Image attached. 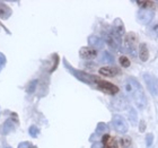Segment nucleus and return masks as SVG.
<instances>
[{
	"label": "nucleus",
	"mask_w": 158,
	"mask_h": 148,
	"mask_svg": "<svg viewBox=\"0 0 158 148\" xmlns=\"http://www.w3.org/2000/svg\"><path fill=\"white\" fill-rule=\"evenodd\" d=\"M112 33L115 36H118V39H121L122 35L124 34V26H123V23L120 19H115V22H114V27H113Z\"/></svg>",
	"instance_id": "8"
},
{
	"label": "nucleus",
	"mask_w": 158,
	"mask_h": 148,
	"mask_svg": "<svg viewBox=\"0 0 158 148\" xmlns=\"http://www.w3.org/2000/svg\"><path fill=\"white\" fill-rule=\"evenodd\" d=\"M139 58L142 60V61H147L149 58V50L147 48L146 44H141L140 48H139Z\"/></svg>",
	"instance_id": "11"
},
{
	"label": "nucleus",
	"mask_w": 158,
	"mask_h": 148,
	"mask_svg": "<svg viewBox=\"0 0 158 148\" xmlns=\"http://www.w3.org/2000/svg\"><path fill=\"white\" fill-rule=\"evenodd\" d=\"M33 146H32V144L28 142H22V144H19V146H18V148H32Z\"/></svg>",
	"instance_id": "23"
},
{
	"label": "nucleus",
	"mask_w": 158,
	"mask_h": 148,
	"mask_svg": "<svg viewBox=\"0 0 158 148\" xmlns=\"http://www.w3.org/2000/svg\"><path fill=\"white\" fill-rule=\"evenodd\" d=\"M36 86H37V80H31V82L27 84L26 92L28 93V94L34 93L35 92V89H36Z\"/></svg>",
	"instance_id": "15"
},
{
	"label": "nucleus",
	"mask_w": 158,
	"mask_h": 148,
	"mask_svg": "<svg viewBox=\"0 0 158 148\" xmlns=\"http://www.w3.org/2000/svg\"><path fill=\"white\" fill-rule=\"evenodd\" d=\"M11 10L8 6H6L5 3H0V18L1 19H7L10 16Z\"/></svg>",
	"instance_id": "12"
},
{
	"label": "nucleus",
	"mask_w": 158,
	"mask_h": 148,
	"mask_svg": "<svg viewBox=\"0 0 158 148\" xmlns=\"http://www.w3.org/2000/svg\"><path fill=\"white\" fill-rule=\"evenodd\" d=\"M106 125L105 123H99L98 127H97V132H104L106 131Z\"/></svg>",
	"instance_id": "22"
},
{
	"label": "nucleus",
	"mask_w": 158,
	"mask_h": 148,
	"mask_svg": "<svg viewBox=\"0 0 158 148\" xmlns=\"http://www.w3.org/2000/svg\"><path fill=\"white\" fill-rule=\"evenodd\" d=\"M99 74L104 77H114L118 74V69L115 67H103L99 69Z\"/></svg>",
	"instance_id": "9"
},
{
	"label": "nucleus",
	"mask_w": 158,
	"mask_h": 148,
	"mask_svg": "<svg viewBox=\"0 0 158 148\" xmlns=\"http://www.w3.org/2000/svg\"><path fill=\"white\" fill-rule=\"evenodd\" d=\"M112 125L118 133H125L128 131L129 125L125 121V119L121 115H114L112 118Z\"/></svg>",
	"instance_id": "3"
},
{
	"label": "nucleus",
	"mask_w": 158,
	"mask_h": 148,
	"mask_svg": "<svg viewBox=\"0 0 158 148\" xmlns=\"http://www.w3.org/2000/svg\"><path fill=\"white\" fill-rule=\"evenodd\" d=\"M79 54H80L82 59L93 60L97 57V51H96L95 48H92V46H84V48L80 49Z\"/></svg>",
	"instance_id": "6"
},
{
	"label": "nucleus",
	"mask_w": 158,
	"mask_h": 148,
	"mask_svg": "<svg viewBox=\"0 0 158 148\" xmlns=\"http://www.w3.org/2000/svg\"><path fill=\"white\" fill-rule=\"evenodd\" d=\"M152 142H154V135H152V133H148L147 137H146V144H147V147H152Z\"/></svg>",
	"instance_id": "20"
},
{
	"label": "nucleus",
	"mask_w": 158,
	"mask_h": 148,
	"mask_svg": "<svg viewBox=\"0 0 158 148\" xmlns=\"http://www.w3.org/2000/svg\"><path fill=\"white\" fill-rule=\"evenodd\" d=\"M138 5L141 7L142 9L150 10V8H154L155 2H152V1H138Z\"/></svg>",
	"instance_id": "14"
},
{
	"label": "nucleus",
	"mask_w": 158,
	"mask_h": 148,
	"mask_svg": "<svg viewBox=\"0 0 158 148\" xmlns=\"http://www.w3.org/2000/svg\"><path fill=\"white\" fill-rule=\"evenodd\" d=\"M11 130H13V123H11V121H10V120H7L6 123L3 125L2 132L5 133V135H7V133H9Z\"/></svg>",
	"instance_id": "17"
},
{
	"label": "nucleus",
	"mask_w": 158,
	"mask_h": 148,
	"mask_svg": "<svg viewBox=\"0 0 158 148\" xmlns=\"http://www.w3.org/2000/svg\"><path fill=\"white\" fill-rule=\"evenodd\" d=\"M152 18H154V11H152V10H147V9H141V10H139L137 20H138L140 24L148 25V24L152 20Z\"/></svg>",
	"instance_id": "5"
},
{
	"label": "nucleus",
	"mask_w": 158,
	"mask_h": 148,
	"mask_svg": "<svg viewBox=\"0 0 158 148\" xmlns=\"http://www.w3.org/2000/svg\"><path fill=\"white\" fill-rule=\"evenodd\" d=\"M88 42H89V44L92 45V48L93 46H95V48H102V46L104 45L102 40L97 36H90L88 39Z\"/></svg>",
	"instance_id": "13"
},
{
	"label": "nucleus",
	"mask_w": 158,
	"mask_h": 148,
	"mask_svg": "<svg viewBox=\"0 0 158 148\" xmlns=\"http://www.w3.org/2000/svg\"><path fill=\"white\" fill-rule=\"evenodd\" d=\"M120 144H121V146L123 148H128L131 145V139L128 138V137H124V138H122L121 140H120Z\"/></svg>",
	"instance_id": "19"
},
{
	"label": "nucleus",
	"mask_w": 158,
	"mask_h": 148,
	"mask_svg": "<svg viewBox=\"0 0 158 148\" xmlns=\"http://www.w3.org/2000/svg\"><path fill=\"white\" fill-rule=\"evenodd\" d=\"M138 43V39L135 36V33H129L127 36H125V45L129 50H131L132 52L135 51V48Z\"/></svg>",
	"instance_id": "7"
},
{
	"label": "nucleus",
	"mask_w": 158,
	"mask_h": 148,
	"mask_svg": "<svg viewBox=\"0 0 158 148\" xmlns=\"http://www.w3.org/2000/svg\"><path fill=\"white\" fill-rule=\"evenodd\" d=\"M152 31L154 32V34H155L156 36H158V23L155 24V25L152 27Z\"/></svg>",
	"instance_id": "24"
},
{
	"label": "nucleus",
	"mask_w": 158,
	"mask_h": 148,
	"mask_svg": "<svg viewBox=\"0 0 158 148\" xmlns=\"http://www.w3.org/2000/svg\"><path fill=\"white\" fill-rule=\"evenodd\" d=\"M37 133H39V129H37L35 125H32V127L30 128V135L35 138V137L37 136Z\"/></svg>",
	"instance_id": "21"
},
{
	"label": "nucleus",
	"mask_w": 158,
	"mask_h": 148,
	"mask_svg": "<svg viewBox=\"0 0 158 148\" xmlns=\"http://www.w3.org/2000/svg\"><path fill=\"white\" fill-rule=\"evenodd\" d=\"M120 40L118 37H116L115 35L113 33H111L110 35H107L106 37V41H107V44H109L112 49H118V44H120Z\"/></svg>",
	"instance_id": "10"
},
{
	"label": "nucleus",
	"mask_w": 158,
	"mask_h": 148,
	"mask_svg": "<svg viewBox=\"0 0 158 148\" xmlns=\"http://www.w3.org/2000/svg\"><path fill=\"white\" fill-rule=\"evenodd\" d=\"M143 80L148 87L149 92L154 96H158V80L155 76L149 73H146L143 74Z\"/></svg>",
	"instance_id": "2"
},
{
	"label": "nucleus",
	"mask_w": 158,
	"mask_h": 148,
	"mask_svg": "<svg viewBox=\"0 0 158 148\" xmlns=\"http://www.w3.org/2000/svg\"><path fill=\"white\" fill-rule=\"evenodd\" d=\"M95 82L97 84V87H98L101 91H103L104 93H107V94H116L118 92V88L115 85H113L111 82H105V80H102L99 78H96Z\"/></svg>",
	"instance_id": "4"
},
{
	"label": "nucleus",
	"mask_w": 158,
	"mask_h": 148,
	"mask_svg": "<svg viewBox=\"0 0 158 148\" xmlns=\"http://www.w3.org/2000/svg\"><path fill=\"white\" fill-rule=\"evenodd\" d=\"M124 89L129 96H131L135 106L139 110H145L147 106V99H146L145 93L142 91V87L140 86L137 80L133 78L128 79V82H125Z\"/></svg>",
	"instance_id": "1"
},
{
	"label": "nucleus",
	"mask_w": 158,
	"mask_h": 148,
	"mask_svg": "<svg viewBox=\"0 0 158 148\" xmlns=\"http://www.w3.org/2000/svg\"><path fill=\"white\" fill-rule=\"evenodd\" d=\"M118 61H120V65H121L122 67H124V68H128V67H130V60H129L125 56L120 57Z\"/></svg>",
	"instance_id": "18"
},
{
	"label": "nucleus",
	"mask_w": 158,
	"mask_h": 148,
	"mask_svg": "<svg viewBox=\"0 0 158 148\" xmlns=\"http://www.w3.org/2000/svg\"><path fill=\"white\" fill-rule=\"evenodd\" d=\"M129 114H130V121H131V123L133 125H137V121H138V118H137V112H135V109H130V111H129Z\"/></svg>",
	"instance_id": "16"
}]
</instances>
